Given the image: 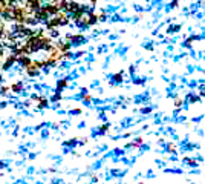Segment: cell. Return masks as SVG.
<instances>
[{"instance_id":"1","label":"cell","mask_w":205,"mask_h":184,"mask_svg":"<svg viewBox=\"0 0 205 184\" xmlns=\"http://www.w3.org/2000/svg\"><path fill=\"white\" fill-rule=\"evenodd\" d=\"M17 61L21 65V66H25V68H28V66L32 63V61L29 60V57L28 55H20V57H17Z\"/></svg>"},{"instance_id":"2","label":"cell","mask_w":205,"mask_h":184,"mask_svg":"<svg viewBox=\"0 0 205 184\" xmlns=\"http://www.w3.org/2000/svg\"><path fill=\"white\" fill-rule=\"evenodd\" d=\"M14 61H17V55H15V54H14V55H9V57H8L6 58V61H5V63H3V69H9L11 68V65L12 63H14Z\"/></svg>"},{"instance_id":"3","label":"cell","mask_w":205,"mask_h":184,"mask_svg":"<svg viewBox=\"0 0 205 184\" xmlns=\"http://www.w3.org/2000/svg\"><path fill=\"white\" fill-rule=\"evenodd\" d=\"M26 72H28L29 77H35V75L38 74V71H37V68H34V66H32V63H31L28 68H26Z\"/></svg>"},{"instance_id":"4","label":"cell","mask_w":205,"mask_h":184,"mask_svg":"<svg viewBox=\"0 0 205 184\" xmlns=\"http://www.w3.org/2000/svg\"><path fill=\"white\" fill-rule=\"evenodd\" d=\"M21 88H23V83L19 82V83H15V84H12L11 89H12V92H21Z\"/></svg>"},{"instance_id":"5","label":"cell","mask_w":205,"mask_h":184,"mask_svg":"<svg viewBox=\"0 0 205 184\" xmlns=\"http://www.w3.org/2000/svg\"><path fill=\"white\" fill-rule=\"evenodd\" d=\"M46 104H48L46 98H42V100H40V104H38V107H46Z\"/></svg>"},{"instance_id":"6","label":"cell","mask_w":205,"mask_h":184,"mask_svg":"<svg viewBox=\"0 0 205 184\" xmlns=\"http://www.w3.org/2000/svg\"><path fill=\"white\" fill-rule=\"evenodd\" d=\"M0 94H3V95L8 94V88H2V92H0Z\"/></svg>"},{"instance_id":"7","label":"cell","mask_w":205,"mask_h":184,"mask_svg":"<svg viewBox=\"0 0 205 184\" xmlns=\"http://www.w3.org/2000/svg\"><path fill=\"white\" fill-rule=\"evenodd\" d=\"M2 80H3V78H2V75H0V82H2Z\"/></svg>"}]
</instances>
